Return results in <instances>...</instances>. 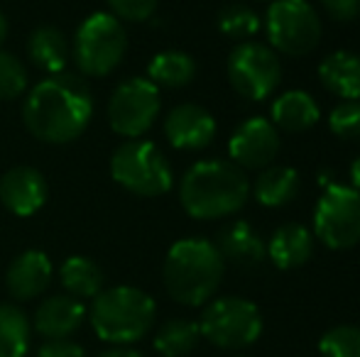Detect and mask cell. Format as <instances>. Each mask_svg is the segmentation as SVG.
<instances>
[{"label": "cell", "instance_id": "5", "mask_svg": "<svg viewBox=\"0 0 360 357\" xmlns=\"http://www.w3.org/2000/svg\"><path fill=\"white\" fill-rule=\"evenodd\" d=\"M128 52V32L110 13H91L76 27L72 39V59L84 76L101 79L113 74Z\"/></svg>", "mask_w": 360, "mask_h": 357}, {"label": "cell", "instance_id": "14", "mask_svg": "<svg viewBox=\"0 0 360 357\" xmlns=\"http://www.w3.org/2000/svg\"><path fill=\"white\" fill-rule=\"evenodd\" d=\"M49 186L39 169L20 164L3 174L0 179V203L18 218H30L47 203Z\"/></svg>", "mask_w": 360, "mask_h": 357}, {"label": "cell", "instance_id": "2", "mask_svg": "<svg viewBox=\"0 0 360 357\" xmlns=\"http://www.w3.org/2000/svg\"><path fill=\"white\" fill-rule=\"evenodd\" d=\"M250 196L245 172L226 159H204L186 169L179 184V201L194 220H218L243 210Z\"/></svg>", "mask_w": 360, "mask_h": 357}, {"label": "cell", "instance_id": "16", "mask_svg": "<svg viewBox=\"0 0 360 357\" xmlns=\"http://www.w3.org/2000/svg\"><path fill=\"white\" fill-rule=\"evenodd\" d=\"M86 316H89V309L84 306V301L69 294H54L37 306L34 318L30 323L42 338L67 340L84 325Z\"/></svg>", "mask_w": 360, "mask_h": 357}, {"label": "cell", "instance_id": "33", "mask_svg": "<svg viewBox=\"0 0 360 357\" xmlns=\"http://www.w3.org/2000/svg\"><path fill=\"white\" fill-rule=\"evenodd\" d=\"M37 357H86V350L72 338L67 340H47L37 350Z\"/></svg>", "mask_w": 360, "mask_h": 357}, {"label": "cell", "instance_id": "36", "mask_svg": "<svg viewBox=\"0 0 360 357\" xmlns=\"http://www.w3.org/2000/svg\"><path fill=\"white\" fill-rule=\"evenodd\" d=\"M351 181H353V189L360 191V157L351 164Z\"/></svg>", "mask_w": 360, "mask_h": 357}, {"label": "cell", "instance_id": "13", "mask_svg": "<svg viewBox=\"0 0 360 357\" xmlns=\"http://www.w3.org/2000/svg\"><path fill=\"white\" fill-rule=\"evenodd\" d=\"M216 118L199 103H181L165 118V137L174 149L199 152L216 140Z\"/></svg>", "mask_w": 360, "mask_h": 357}, {"label": "cell", "instance_id": "11", "mask_svg": "<svg viewBox=\"0 0 360 357\" xmlns=\"http://www.w3.org/2000/svg\"><path fill=\"white\" fill-rule=\"evenodd\" d=\"M228 81L248 100H265L282 81V62L277 52L260 42H240L228 57Z\"/></svg>", "mask_w": 360, "mask_h": 357}, {"label": "cell", "instance_id": "20", "mask_svg": "<svg viewBox=\"0 0 360 357\" xmlns=\"http://www.w3.org/2000/svg\"><path fill=\"white\" fill-rule=\"evenodd\" d=\"M321 118V108L314 100L311 93L307 90H285L282 95H277V100L272 103V120L277 130L289 135L304 133V130H311L314 125Z\"/></svg>", "mask_w": 360, "mask_h": 357}, {"label": "cell", "instance_id": "18", "mask_svg": "<svg viewBox=\"0 0 360 357\" xmlns=\"http://www.w3.org/2000/svg\"><path fill=\"white\" fill-rule=\"evenodd\" d=\"M314 252V233L302 223H285L272 233L267 257L277 269H297L309 262Z\"/></svg>", "mask_w": 360, "mask_h": 357}, {"label": "cell", "instance_id": "9", "mask_svg": "<svg viewBox=\"0 0 360 357\" xmlns=\"http://www.w3.org/2000/svg\"><path fill=\"white\" fill-rule=\"evenodd\" d=\"M314 235L328 250H351L360 243V191L328 184L314 210Z\"/></svg>", "mask_w": 360, "mask_h": 357}, {"label": "cell", "instance_id": "21", "mask_svg": "<svg viewBox=\"0 0 360 357\" xmlns=\"http://www.w3.org/2000/svg\"><path fill=\"white\" fill-rule=\"evenodd\" d=\"M321 86L341 100H360V54L331 52L319 64Z\"/></svg>", "mask_w": 360, "mask_h": 357}, {"label": "cell", "instance_id": "34", "mask_svg": "<svg viewBox=\"0 0 360 357\" xmlns=\"http://www.w3.org/2000/svg\"><path fill=\"white\" fill-rule=\"evenodd\" d=\"M98 357H145V355L138 353V350H133V348H118V345H113V348L103 350Z\"/></svg>", "mask_w": 360, "mask_h": 357}, {"label": "cell", "instance_id": "25", "mask_svg": "<svg viewBox=\"0 0 360 357\" xmlns=\"http://www.w3.org/2000/svg\"><path fill=\"white\" fill-rule=\"evenodd\" d=\"M201 340V330L196 321L189 318H169L157 328L155 333V350L162 357H186L194 353Z\"/></svg>", "mask_w": 360, "mask_h": 357}, {"label": "cell", "instance_id": "10", "mask_svg": "<svg viewBox=\"0 0 360 357\" xmlns=\"http://www.w3.org/2000/svg\"><path fill=\"white\" fill-rule=\"evenodd\" d=\"M162 110L160 88L143 76L125 79L115 86L108 100V125L125 140H140L157 123Z\"/></svg>", "mask_w": 360, "mask_h": 357}, {"label": "cell", "instance_id": "22", "mask_svg": "<svg viewBox=\"0 0 360 357\" xmlns=\"http://www.w3.org/2000/svg\"><path fill=\"white\" fill-rule=\"evenodd\" d=\"M59 281H62L64 291L79 301H94L105 289L103 269L98 267V262L84 257V255H74V257L64 260L62 267H59Z\"/></svg>", "mask_w": 360, "mask_h": 357}, {"label": "cell", "instance_id": "7", "mask_svg": "<svg viewBox=\"0 0 360 357\" xmlns=\"http://www.w3.org/2000/svg\"><path fill=\"white\" fill-rule=\"evenodd\" d=\"M201 338L223 350L252 345L262 333V314L252 301L240 296H221L204 306L199 318Z\"/></svg>", "mask_w": 360, "mask_h": 357}, {"label": "cell", "instance_id": "3", "mask_svg": "<svg viewBox=\"0 0 360 357\" xmlns=\"http://www.w3.org/2000/svg\"><path fill=\"white\" fill-rule=\"evenodd\" d=\"M226 274V260L204 238L176 240L162 267L165 289L181 306H206L216 296Z\"/></svg>", "mask_w": 360, "mask_h": 357}, {"label": "cell", "instance_id": "17", "mask_svg": "<svg viewBox=\"0 0 360 357\" xmlns=\"http://www.w3.org/2000/svg\"><path fill=\"white\" fill-rule=\"evenodd\" d=\"M25 52H27V59L39 72L54 76V74L67 72V64L72 59V42L59 27L42 25V27L30 32Z\"/></svg>", "mask_w": 360, "mask_h": 357}, {"label": "cell", "instance_id": "4", "mask_svg": "<svg viewBox=\"0 0 360 357\" xmlns=\"http://www.w3.org/2000/svg\"><path fill=\"white\" fill-rule=\"evenodd\" d=\"M86 318L103 343L130 348L152 330L157 304L138 286H110L91 301Z\"/></svg>", "mask_w": 360, "mask_h": 357}, {"label": "cell", "instance_id": "31", "mask_svg": "<svg viewBox=\"0 0 360 357\" xmlns=\"http://www.w3.org/2000/svg\"><path fill=\"white\" fill-rule=\"evenodd\" d=\"M110 15L120 22H147L157 13L160 0H105Z\"/></svg>", "mask_w": 360, "mask_h": 357}, {"label": "cell", "instance_id": "1", "mask_svg": "<svg viewBox=\"0 0 360 357\" xmlns=\"http://www.w3.org/2000/svg\"><path fill=\"white\" fill-rule=\"evenodd\" d=\"M94 118L89 83L72 72L47 76L32 86L22 103V123L47 144H69L86 133Z\"/></svg>", "mask_w": 360, "mask_h": 357}, {"label": "cell", "instance_id": "26", "mask_svg": "<svg viewBox=\"0 0 360 357\" xmlns=\"http://www.w3.org/2000/svg\"><path fill=\"white\" fill-rule=\"evenodd\" d=\"M32 323L15 304H0V357H27Z\"/></svg>", "mask_w": 360, "mask_h": 357}, {"label": "cell", "instance_id": "6", "mask_svg": "<svg viewBox=\"0 0 360 357\" xmlns=\"http://www.w3.org/2000/svg\"><path fill=\"white\" fill-rule=\"evenodd\" d=\"M110 177L128 194L155 198L165 196L174 184L169 159L150 140H128L110 157Z\"/></svg>", "mask_w": 360, "mask_h": 357}, {"label": "cell", "instance_id": "8", "mask_svg": "<svg viewBox=\"0 0 360 357\" xmlns=\"http://www.w3.org/2000/svg\"><path fill=\"white\" fill-rule=\"evenodd\" d=\"M265 27L270 47L287 57H304L321 42V18L309 0H272Z\"/></svg>", "mask_w": 360, "mask_h": 357}, {"label": "cell", "instance_id": "19", "mask_svg": "<svg viewBox=\"0 0 360 357\" xmlns=\"http://www.w3.org/2000/svg\"><path fill=\"white\" fill-rule=\"evenodd\" d=\"M214 245L218 248V252L223 255L226 262H233L238 267H257L267 257V248L262 243V238L245 220L228 223L218 233V243Z\"/></svg>", "mask_w": 360, "mask_h": 357}, {"label": "cell", "instance_id": "12", "mask_svg": "<svg viewBox=\"0 0 360 357\" xmlns=\"http://www.w3.org/2000/svg\"><path fill=\"white\" fill-rule=\"evenodd\" d=\"M282 147L280 130L265 118H250L236 128L228 142V154L236 167L252 169V172H262V169L272 167Z\"/></svg>", "mask_w": 360, "mask_h": 357}, {"label": "cell", "instance_id": "30", "mask_svg": "<svg viewBox=\"0 0 360 357\" xmlns=\"http://www.w3.org/2000/svg\"><path fill=\"white\" fill-rule=\"evenodd\" d=\"M328 128L341 140H360V100H341L328 115Z\"/></svg>", "mask_w": 360, "mask_h": 357}, {"label": "cell", "instance_id": "32", "mask_svg": "<svg viewBox=\"0 0 360 357\" xmlns=\"http://www.w3.org/2000/svg\"><path fill=\"white\" fill-rule=\"evenodd\" d=\"M321 5L333 22H353L360 15V0H321Z\"/></svg>", "mask_w": 360, "mask_h": 357}, {"label": "cell", "instance_id": "15", "mask_svg": "<svg viewBox=\"0 0 360 357\" xmlns=\"http://www.w3.org/2000/svg\"><path fill=\"white\" fill-rule=\"evenodd\" d=\"M54 264L42 250H25L5 271V289L15 301H32L49 289Z\"/></svg>", "mask_w": 360, "mask_h": 357}, {"label": "cell", "instance_id": "24", "mask_svg": "<svg viewBox=\"0 0 360 357\" xmlns=\"http://www.w3.org/2000/svg\"><path fill=\"white\" fill-rule=\"evenodd\" d=\"M196 76V62L186 52L179 49H167L150 59L147 64V79L157 88H184L194 81Z\"/></svg>", "mask_w": 360, "mask_h": 357}, {"label": "cell", "instance_id": "29", "mask_svg": "<svg viewBox=\"0 0 360 357\" xmlns=\"http://www.w3.org/2000/svg\"><path fill=\"white\" fill-rule=\"evenodd\" d=\"M27 69L22 59L0 49V100H15L27 90Z\"/></svg>", "mask_w": 360, "mask_h": 357}, {"label": "cell", "instance_id": "28", "mask_svg": "<svg viewBox=\"0 0 360 357\" xmlns=\"http://www.w3.org/2000/svg\"><path fill=\"white\" fill-rule=\"evenodd\" d=\"M323 357H360V325H336L319 340Z\"/></svg>", "mask_w": 360, "mask_h": 357}, {"label": "cell", "instance_id": "23", "mask_svg": "<svg viewBox=\"0 0 360 357\" xmlns=\"http://www.w3.org/2000/svg\"><path fill=\"white\" fill-rule=\"evenodd\" d=\"M299 174L292 167H267L257 174L255 184H252V196L260 206L265 208H282V206L292 203L299 194Z\"/></svg>", "mask_w": 360, "mask_h": 357}, {"label": "cell", "instance_id": "27", "mask_svg": "<svg viewBox=\"0 0 360 357\" xmlns=\"http://www.w3.org/2000/svg\"><path fill=\"white\" fill-rule=\"evenodd\" d=\"M218 29L226 37L238 39V42H250V37H255L257 29H260V18L248 5L231 3L218 13Z\"/></svg>", "mask_w": 360, "mask_h": 357}, {"label": "cell", "instance_id": "35", "mask_svg": "<svg viewBox=\"0 0 360 357\" xmlns=\"http://www.w3.org/2000/svg\"><path fill=\"white\" fill-rule=\"evenodd\" d=\"M8 32H10V22L5 18V13L0 10V49H3V42L8 39Z\"/></svg>", "mask_w": 360, "mask_h": 357}]
</instances>
